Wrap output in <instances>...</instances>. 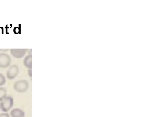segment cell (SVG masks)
I'll return each mask as SVG.
<instances>
[{
    "label": "cell",
    "instance_id": "obj_1",
    "mask_svg": "<svg viewBox=\"0 0 157 117\" xmlns=\"http://www.w3.org/2000/svg\"><path fill=\"white\" fill-rule=\"evenodd\" d=\"M0 103V108L4 112H7L12 107L13 103V98L10 96H6Z\"/></svg>",
    "mask_w": 157,
    "mask_h": 117
},
{
    "label": "cell",
    "instance_id": "obj_2",
    "mask_svg": "<svg viewBox=\"0 0 157 117\" xmlns=\"http://www.w3.org/2000/svg\"><path fill=\"white\" fill-rule=\"evenodd\" d=\"M29 87V83L26 80H21L16 81L14 84L13 88L17 92L24 93L27 91Z\"/></svg>",
    "mask_w": 157,
    "mask_h": 117
},
{
    "label": "cell",
    "instance_id": "obj_3",
    "mask_svg": "<svg viewBox=\"0 0 157 117\" xmlns=\"http://www.w3.org/2000/svg\"><path fill=\"white\" fill-rule=\"evenodd\" d=\"M19 68L17 66L13 65L8 69L6 73V77L9 80H13L18 75Z\"/></svg>",
    "mask_w": 157,
    "mask_h": 117
},
{
    "label": "cell",
    "instance_id": "obj_4",
    "mask_svg": "<svg viewBox=\"0 0 157 117\" xmlns=\"http://www.w3.org/2000/svg\"><path fill=\"white\" fill-rule=\"evenodd\" d=\"M11 59L10 56L6 53H0V67L5 68L10 64Z\"/></svg>",
    "mask_w": 157,
    "mask_h": 117
},
{
    "label": "cell",
    "instance_id": "obj_5",
    "mask_svg": "<svg viewBox=\"0 0 157 117\" xmlns=\"http://www.w3.org/2000/svg\"><path fill=\"white\" fill-rule=\"evenodd\" d=\"M26 49H11L10 52L13 56L16 58H21L25 55Z\"/></svg>",
    "mask_w": 157,
    "mask_h": 117
},
{
    "label": "cell",
    "instance_id": "obj_6",
    "mask_svg": "<svg viewBox=\"0 0 157 117\" xmlns=\"http://www.w3.org/2000/svg\"><path fill=\"white\" fill-rule=\"evenodd\" d=\"M10 115L11 117H24L25 114L22 109L14 108L10 111Z\"/></svg>",
    "mask_w": 157,
    "mask_h": 117
},
{
    "label": "cell",
    "instance_id": "obj_7",
    "mask_svg": "<svg viewBox=\"0 0 157 117\" xmlns=\"http://www.w3.org/2000/svg\"><path fill=\"white\" fill-rule=\"evenodd\" d=\"M23 63L24 66L29 69L31 68V56L29 55L26 56L24 59Z\"/></svg>",
    "mask_w": 157,
    "mask_h": 117
},
{
    "label": "cell",
    "instance_id": "obj_8",
    "mask_svg": "<svg viewBox=\"0 0 157 117\" xmlns=\"http://www.w3.org/2000/svg\"><path fill=\"white\" fill-rule=\"evenodd\" d=\"M7 90L4 87H0V101L7 96Z\"/></svg>",
    "mask_w": 157,
    "mask_h": 117
},
{
    "label": "cell",
    "instance_id": "obj_9",
    "mask_svg": "<svg viewBox=\"0 0 157 117\" xmlns=\"http://www.w3.org/2000/svg\"><path fill=\"white\" fill-rule=\"evenodd\" d=\"M6 82L5 77L2 74L0 73V86L4 85Z\"/></svg>",
    "mask_w": 157,
    "mask_h": 117
},
{
    "label": "cell",
    "instance_id": "obj_10",
    "mask_svg": "<svg viewBox=\"0 0 157 117\" xmlns=\"http://www.w3.org/2000/svg\"><path fill=\"white\" fill-rule=\"evenodd\" d=\"M0 117H10L9 114L7 113H3L0 114Z\"/></svg>",
    "mask_w": 157,
    "mask_h": 117
},
{
    "label": "cell",
    "instance_id": "obj_11",
    "mask_svg": "<svg viewBox=\"0 0 157 117\" xmlns=\"http://www.w3.org/2000/svg\"><path fill=\"white\" fill-rule=\"evenodd\" d=\"M13 32L15 34H18L19 33V28L18 27H16L13 29Z\"/></svg>",
    "mask_w": 157,
    "mask_h": 117
},
{
    "label": "cell",
    "instance_id": "obj_12",
    "mask_svg": "<svg viewBox=\"0 0 157 117\" xmlns=\"http://www.w3.org/2000/svg\"><path fill=\"white\" fill-rule=\"evenodd\" d=\"M5 28L6 29V34H9V33L8 32V28H9V27H8L7 24L6 25Z\"/></svg>",
    "mask_w": 157,
    "mask_h": 117
},
{
    "label": "cell",
    "instance_id": "obj_13",
    "mask_svg": "<svg viewBox=\"0 0 157 117\" xmlns=\"http://www.w3.org/2000/svg\"><path fill=\"white\" fill-rule=\"evenodd\" d=\"M31 70H28V74L29 75V76H31V72L30 73V72H31Z\"/></svg>",
    "mask_w": 157,
    "mask_h": 117
},
{
    "label": "cell",
    "instance_id": "obj_14",
    "mask_svg": "<svg viewBox=\"0 0 157 117\" xmlns=\"http://www.w3.org/2000/svg\"><path fill=\"white\" fill-rule=\"evenodd\" d=\"M19 34H21V24H19Z\"/></svg>",
    "mask_w": 157,
    "mask_h": 117
}]
</instances>
